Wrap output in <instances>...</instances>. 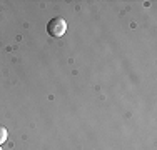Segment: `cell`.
Wrapping results in <instances>:
<instances>
[{
    "label": "cell",
    "mask_w": 157,
    "mask_h": 150,
    "mask_svg": "<svg viewBox=\"0 0 157 150\" xmlns=\"http://www.w3.org/2000/svg\"><path fill=\"white\" fill-rule=\"evenodd\" d=\"M47 32H48V35H52V37H62L63 33L67 32L65 18H62V17L52 18V20L48 22V25H47Z\"/></svg>",
    "instance_id": "6da1fadb"
},
{
    "label": "cell",
    "mask_w": 157,
    "mask_h": 150,
    "mask_svg": "<svg viewBox=\"0 0 157 150\" xmlns=\"http://www.w3.org/2000/svg\"><path fill=\"white\" fill-rule=\"evenodd\" d=\"M7 138H9V132H7V129L3 125H0V145L3 142H7Z\"/></svg>",
    "instance_id": "7a4b0ae2"
},
{
    "label": "cell",
    "mask_w": 157,
    "mask_h": 150,
    "mask_svg": "<svg viewBox=\"0 0 157 150\" xmlns=\"http://www.w3.org/2000/svg\"><path fill=\"white\" fill-rule=\"evenodd\" d=\"M0 150H2V148H0Z\"/></svg>",
    "instance_id": "3957f363"
}]
</instances>
